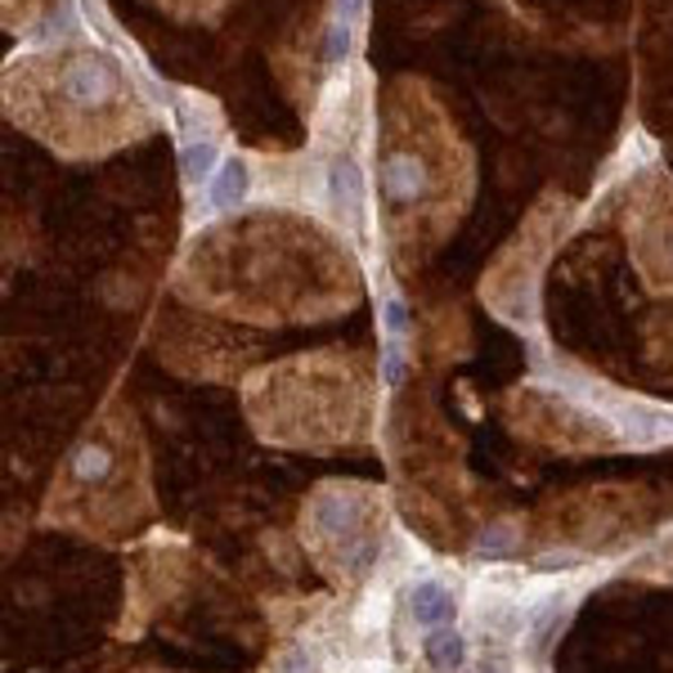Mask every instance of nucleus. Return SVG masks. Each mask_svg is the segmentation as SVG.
I'll use <instances>...</instances> for the list:
<instances>
[{"label": "nucleus", "instance_id": "obj_5", "mask_svg": "<svg viewBox=\"0 0 673 673\" xmlns=\"http://www.w3.org/2000/svg\"><path fill=\"white\" fill-rule=\"evenodd\" d=\"M153 5H162L180 23H216L233 0H153Z\"/></svg>", "mask_w": 673, "mask_h": 673}, {"label": "nucleus", "instance_id": "obj_9", "mask_svg": "<svg viewBox=\"0 0 673 673\" xmlns=\"http://www.w3.org/2000/svg\"><path fill=\"white\" fill-rule=\"evenodd\" d=\"M480 673H512V664L503 655H490V660H480Z\"/></svg>", "mask_w": 673, "mask_h": 673}, {"label": "nucleus", "instance_id": "obj_8", "mask_svg": "<svg viewBox=\"0 0 673 673\" xmlns=\"http://www.w3.org/2000/svg\"><path fill=\"white\" fill-rule=\"evenodd\" d=\"M315 664H310V655L306 651H293V655H287L283 664H278V673H310Z\"/></svg>", "mask_w": 673, "mask_h": 673}, {"label": "nucleus", "instance_id": "obj_2", "mask_svg": "<svg viewBox=\"0 0 673 673\" xmlns=\"http://www.w3.org/2000/svg\"><path fill=\"white\" fill-rule=\"evenodd\" d=\"M409 606H413V619H418V624H431V629H441L445 619H454V593H449L445 584H436V580L418 584Z\"/></svg>", "mask_w": 673, "mask_h": 673}, {"label": "nucleus", "instance_id": "obj_7", "mask_svg": "<svg viewBox=\"0 0 673 673\" xmlns=\"http://www.w3.org/2000/svg\"><path fill=\"white\" fill-rule=\"evenodd\" d=\"M476 548H480V552H486V557H494V552L512 548V531H507V525H499V531H494V535H486V539H480Z\"/></svg>", "mask_w": 673, "mask_h": 673}, {"label": "nucleus", "instance_id": "obj_3", "mask_svg": "<svg viewBox=\"0 0 673 673\" xmlns=\"http://www.w3.org/2000/svg\"><path fill=\"white\" fill-rule=\"evenodd\" d=\"M422 651H426V664H431V669L454 673V669L463 664V655H467V642H463V634H454V629H431L426 642H422Z\"/></svg>", "mask_w": 673, "mask_h": 673}, {"label": "nucleus", "instance_id": "obj_4", "mask_svg": "<svg viewBox=\"0 0 673 673\" xmlns=\"http://www.w3.org/2000/svg\"><path fill=\"white\" fill-rule=\"evenodd\" d=\"M248 180H252V171L238 162V158H229V162L220 167L216 184H212V203H216V207H238V203H243V194H248Z\"/></svg>", "mask_w": 673, "mask_h": 673}, {"label": "nucleus", "instance_id": "obj_1", "mask_svg": "<svg viewBox=\"0 0 673 673\" xmlns=\"http://www.w3.org/2000/svg\"><path fill=\"white\" fill-rule=\"evenodd\" d=\"M5 117L72 158L109 153L158 126V109L126 59L77 32L5 68Z\"/></svg>", "mask_w": 673, "mask_h": 673}, {"label": "nucleus", "instance_id": "obj_6", "mask_svg": "<svg viewBox=\"0 0 673 673\" xmlns=\"http://www.w3.org/2000/svg\"><path fill=\"white\" fill-rule=\"evenodd\" d=\"M109 467H113V458H109L100 445H85V449H77V458H72V471H77L81 480H100Z\"/></svg>", "mask_w": 673, "mask_h": 673}]
</instances>
